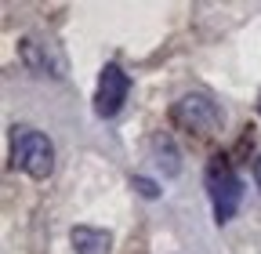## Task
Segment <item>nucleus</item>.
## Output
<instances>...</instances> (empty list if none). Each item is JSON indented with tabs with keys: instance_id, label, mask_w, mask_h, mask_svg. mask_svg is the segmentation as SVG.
<instances>
[{
	"instance_id": "f257e3e1",
	"label": "nucleus",
	"mask_w": 261,
	"mask_h": 254,
	"mask_svg": "<svg viewBox=\"0 0 261 254\" xmlns=\"http://www.w3.org/2000/svg\"><path fill=\"white\" fill-rule=\"evenodd\" d=\"M11 164L18 171H25L29 178H51L55 171V145L47 135L33 131V127H15L11 131Z\"/></svg>"
},
{
	"instance_id": "f03ea898",
	"label": "nucleus",
	"mask_w": 261,
	"mask_h": 254,
	"mask_svg": "<svg viewBox=\"0 0 261 254\" xmlns=\"http://www.w3.org/2000/svg\"><path fill=\"white\" fill-rule=\"evenodd\" d=\"M207 193H211V207H214L218 225L236 218L240 200H243V182H240V174L232 171V164H228L225 156L211 160V167H207Z\"/></svg>"
},
{
	"instance_id": "7ed1b4c3",
	"label": "nucleus",
	"mask_w": 261,
	"mask_h": 254,
	"mask_svg": "<svg viewBox=\"0 0 261 254\" xmlns=\"http://www.w3.org/2000/svg\"><path fill=\"white\" fill-rule=\"evenodd\" d=\"M171 120L181 127V131H189V135H218L221 131V109H218V102H211L207 94H200V91H192V94H181V98L171 106Z\"/></svg>"
},
{
	"instance_id": "20e7f679",
	"label": "nucleus",
	"mask_w": 261,
	"mask_h": 254,
	"mask_svg": "<svg viewBox=\"0 0 261 254\" xmlns=\"http://www.w3.org/2000/svg\"><path fill=\"white\" fill-rule=\"evenodd\" d=\"M18 62L33 73V77H51V80H65L69 73V62H65L62 47L55 40H44V37H22L18 40Z\"/></svg>"
},
{
	"instance_id": "39448f33",
	"label": "nucleus",
	"mask_w": 261,
	"mask_h": 254,
	"mask_svg": "<svg viewBox=\"0 0 261 254\" xmlns=\"http://www.w3.org/2000/svg\"><path fill=\"white\" fill-rule=\"evenodd\" d=\"M130 94V77L116 66V62H109V66L102 69V77H98V91H94V113L102 120H113L123 102Z\"/></svg>"
},
{
	"instance_id": "423d86ee",
	"label": "nucleus",
	"mask_w": 261,
	"mask_h": 254,
	"mask_svg": "<svg viewBox=\"0 0 261 254\" xmlns=\"http://www.w3.org/2000/svg\"><path fill=\"white\" fill-rule=\"evenodd\" d=\"M69 243L76 254H113V233L109 229H91V225H73Z\"/></svg>"
},
{
	"instance_id": "0eeeda50",
	"label": "nucleus",
	"mask_w": 261,
	"mask_h": 254,
	"mask_svg": "<svg viewBox=\"0 0 261 254\" xmlns=\"http://www.w3.org/2000/svg\"><path fill=\"white\" fill-rule=\"evenodd\" d=\"M152 160H156V167L163 171V178H178V174H181V153H178V145L171 142V135H156V138H152Z\"/></svg>"
},
{
	"instance_id": "6e6552de",
	"label": "nucleus",
	"mask_w": 261,
	"mask_h": 254,
	"mask_svg": "<svg viewBox=\"0 0 261 254\" xmlns=\"http://www.w3.org/2000/svg\"><path fill=\"white\" fill-rule=\"evenodd\" d=\"M130 189H138L145 200H156V196H160V185H156V182H149V178H142V174L130 178Z\"/></svg>"
},
{
	"instance_id": "1a4fd4ad",
	"label": "nucleus",
	"mask_w": 261,
	"mask_h": 254,
	"mask_svg": "<svg viewBox=\"0 0 261 254\" xmlns=\"http://www.w3.org/2000/svg\"><path fill=\"white\" fill-rule=\"evenodd\" d=\"M254 182H257V189H261V156L254 160Z\"/></svg>"
},
{
	"instance_id": "9d476101",
	"label": "nucleus",
	"mask_w": 261,
	"mask_h": 254,
	"mask_svg": "<svg viewBox=\"0 0 261 254\" xmlns=\"http://www.w3.org/2000/svg\"><path fill=\"white\" fill-rule=\"evenodd\" d=\"M257 113H261V102H257Z\"/></svg>"
}]
</instances>
